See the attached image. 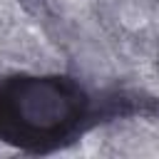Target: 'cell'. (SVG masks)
Masks as SVG:
<instances>
[{
	"instance_id": "1",
	"label": "cell",
	"mask_w": 159,
	"mask_h": 159,
	"mask_svg": "<svg viewBox=\"0 0 159 159\" xmlns=\"http://www.w3.org/2000/svg\"><path fill=\"white\" fill-rule=\"evenodd\" d=\"M127 99H94L67 75H7L0 80V142L25 154H50L102 117L122 114Z\"/></svg>"
}]
</instances>
